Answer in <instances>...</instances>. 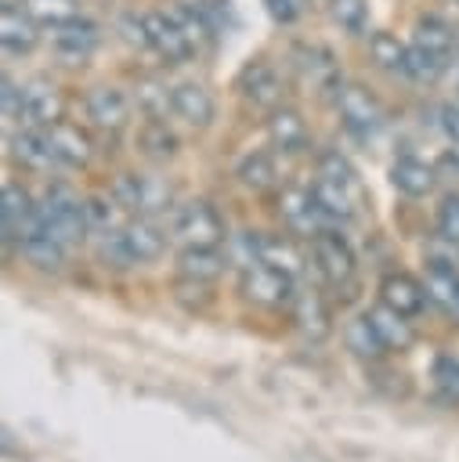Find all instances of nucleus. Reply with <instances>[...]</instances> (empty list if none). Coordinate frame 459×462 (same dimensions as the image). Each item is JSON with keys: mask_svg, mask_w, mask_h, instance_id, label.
Instances as JSON below:
<instances>
[{"mask_svg": "<svg viewBox=\"0 0 459 462\" xmlns=\"http://www.w3.org/2000/svg\"><path fill=\"white\" fill-rule=\"evenodd\" d=\"M51 43H54L58 58H65L69 65L87 61V58H90V51L98 47V25H94V22H87V18L80 14V18L65 22V25H54V29H51Z\"/></svg>", "mask_w": 459, "mask_h": 462, "instance_id": "nucleus-16", "label": "nucleus"}, {"mask_svg": "<svg viewBox=\"0 0 459 462\" xmlns=\"http://www.w3.org/2000/svg\"><path fill=\"white\" fill-rule=\"evenodd\" d=\"M311 195H314V202L322 206V213L333 220V227H340L343 220H351V217H354L358 195H351L347 188L333 184L329 177H314V184H311Z\"/></svg>", "mask_w": 459, "mask_h": 462, "instance_id": "nucleus-28", "label": "nucleus"}, {"mask_svg": "<svg viewBox=\"0 0 459 462\" xmlns=\"http://www.w3.org/2000/svg\"><path fill=\"white\" fill-rule=\"evenodd\" d=\"M293 58H296L300 76H304L311 87H318V90H336V87L343 83V79H340V65H336V58H333L329 47H322V43H300V47H293Z\"/></svg>", "mask_w": 459, "mask_h": 462, "instance_id": "nucleus-15", "label": "nucleus"}, {"mask_svg": "<svg viewBox=\"0 0 459 462\" xmlns=\"http://www.w3.org/2000/svg\"><path fill=\"white\" fill-rule=\"evenodd\" d=\"M412 43H423V47L452 58L455 54V43H459V29L452 22H445V18H437V14H426V18L416 22V40Z\"/></svg>", "mask_w": 459, "mask_h": 462, "instance_id": "nucleus-30", "label": "nucleus"}, {"mask_svg": "<svg viewBox=\"0 0 459 462\" xmlns=\"http://www.w3.org/2000/svg\"><path fill=\"white\" fill-rule=\"evenodd\" d=\"M311 267L322 274L325 285L340 289V285H351L354 278V249L347 245V238L329 227V231H318L311 238Z\"/></svg>", "mask_w": 459, "mask_h": 462, "instance_id": "nucleus-5", "label": "nucleus"}, {"mask_svg": "<svg viewBox=\"0 0 459 462\" xmlns=\"http://www.w3.org/2000/svg\"><path fill=\"white\" fill-rule=\"evenodd\" d=\"M293 321H296V328L307 336V339H325L329 336V307H325V300H322V292L318 289H300V292H293Z\"/></svg>", "mask_w": 459, "mask_h": 462, "instance_id": "nucleus-19", "label": "nucleus"}, {"mask_svg": "<svg viewBox=\"0 0 459 462\" xmlns=\"http://www.w3.org/2000/svg\"><path fill=\"white\" fill-rule=\"evenodd\" d=\"M18 249H22V256H25L33 267H40V271H61V263H65V249H69V245L58 242L54 235L33 227V231L18 242Z\"/></svg>", "mask_w": 459, "mask_h": 462, "instance_id": "nucleus-27", "label": "nucleus"}, {"mask_svg": "<svg viewBox=\"0 0 459 462\" xmlns=\"http://www.w3.org/2000/svg\"><path fill=\"white\" fill-rule=\"evenodd\" d=\"M116 29H119V36H123L130 47L152 51V47H148V29H145V14H137V11L119 14V18H116Z\"/></svg>", "mask_w": 459, "mask_h": 462, "instance_id": "nucleus-43", "label": "nucleus"}, {"mask_svg": "<svg viewBox=\"0 0 459 462\" xmlns=\"http://www.w3.org/2000/svg\"><path fill=\"white\" fill-rule=\"evenodd\" d=\"M119 231H123V238H126V245H130V253H134L137 263H152L166 249V235H163V227L152 217H134Z\"/></svg>", "mask_w": 459, "mask_h": 462, "instance_id": "nucleus-21", "label": "nucleus"}, {"mask_svg": "<svg viewBox=\"0 0 459 462\" xmlns=\"http://www.w3.org/2000/svg\"><path fill=\"white\" fill-rule=\"evenodd\" d=\"M452 58L423 47V43H408V54H405V76L416 79V83H434L445 69H448Z\"/></svg>", "mask_w": 459, "mask_h": 462, "instance_id": "nucleus-32", "label": "nucleus"}, {"mask_svg": "<svg viewBox=\"0 0 459 462\" xmlns=\"http://www.w3.org/2000/svg\"><path fill=\"white\" fill-rule=\"evenodd\" d=\"M426 282L405 274V271H394L379 282V303H387L390 310L405 314V318H416L423 307H426Z\"/></svg>", "mask_w": 459, "mask_h": 462, "instance_id": "nucleus-13", "label": "nucleus"}, {"mask_svg": "<svg viewBox=\"0 0 459 462\" xmlns=\"http://www.w3.org/2000/svg\"><path fill=\"white\" fill-rule=\"evenodd\" d=\"M437 235L452 238L459 245V195H445L437 206Z\"/></svg>", "mask_w": 459, "mask_h": 462, "instance_id": "nucleus-44", "label": "nucleus"}, {"mask_svg": "<svg viewBox=\"0 0 459 462\" xmlns=\"http://www.w3.org/2000/svg\"><path fill=\"white\" fill-rule=\"evenodd\" d=\"M343 343H347V350H351L354 357H361V361H383V354L390 350V346L383 343L376 321L369 318V310L358 314V318H351V321L343 325Z\"/></svg>", "mask_w": 459, "mask_h": 462, "instance_id": "nucleus-25", "label": "nucleus"}, {"mask_svg": "<svg viewBox=\"0 0 459 462\" xmlns=\"http://www.w3.org/2000/svg\"><path fill=\"white\" fill-rule=\"evenodd\" d=\"M441 130H445V137L459 148V105H445V108H441Z\"/></svg>", "mask_w": 459, "mask_h": 462, "instance_id": "nucleus-46", "label": "nucleus"}, {"mask_svg": "<svg viewBox=\"0 0 459 462\" xmlns=\"http://www.w3.org/2000/svg\"><path fill=\"white\" fill-rule=\"evenodd\" d=\"M318 177H329L333 184H340L351 195H358V173H354V166L340 152H322L318 155Z\"/></svg>", "mask_w": 459, "mask_h": 462, "instance_id": "nucleus-40", "label": "nucleus"}, {"mask_svg": "<svg viewBox=\"0 0 459 462\" xmlns=\"http://www.w3.org/2000/svg\"><path fill=\"white\" fill-rule=\"evenodd\" d=\"M430 379H434V390H437L441 401L459 404V357L437 354L434 357V368H430Z\"/></svg>", "mask_w": 459, "mask_h": 462, "instance_id": "nucleus-38", "label": "nucleus"}, {"mask_svg": "<svg viewBox=\"0 0 459 462\" xmlns=\"http://www.w3.org/2000/svg\"><path fill=\"white\" fill-rule=\"evenodd\" d=\"M0 108H4V119L25 123V87L14 83L11 76L0 79Z\"/></svg>", "mask_w": 459, "mask_h": 462, "instance_id": "nucleus-42", "label": "nucleus"}, {"mask_svg": "<svg viewBox=\"0 0 459 462\" xmlns=\"http://www.w3.org/2000/svg\"><path fill=\"white\" fill-rule=\"evenodd\" d=\"M278 213H282V220H286V227H289L293 235H307V238H314L318 231H329V227H333V220H329V217L322 213V206L314 202L311 188H307V191H300V188L282 191Z\"/></svg>", "mask_w": 459, "mask_h": 462, "instance_id": "nucleus-10", "label": "nucleus"}, {"mask_svg": "<svg viewBox=\"0 0 459 462\" xmlns=\"http://www.w3.org/2000/svg\"><path fill=\"white\" fill-rule=\"evenodd\" d=\"M141 14H145V29H148V47L166 65H177V61H184V58L195 54V47L181 32V25L170 18V11H141Z\"/></svg>", "mask_w": 459, "mask_h": 462, "instance_id": "nucleus-9", "label": "nucleus"}, {"mask_svg": "<svg viewBox=\"0 0 459 462\" xmlns=\"http://www.w3.org/2000/svg\"><path fill=\"white\" fill-rule=\"evenodd\" d=\"M329 18L351 32V36H361L365 25H369V4L365 0H329Z\"/></svg>", "mask_w": 459, "mask_h": 462, "instance_id": "nucleus-39", "label": "nucleus"}, {"mask_svg": "<svg viewBox=\"0 0 459 462\" xmlns=\"http://www.w3.org/2000/svg\"><path fill=\"white\" fill-rule=\"evenodd\" d=\"M47 137H51L54 159L65 162V166H87L90 155H94L90 137H87L80 126H72V123H61V119L51 123V126H47Z\"/></svg>", "mask_w": 459, "mask_h": 462, "instance_id": "nucleus-20", "label": "nucleus"}, {"mask_svg": "<svg viewBox=\"0 0 459 462\" xmlns=\"http://www.w3.org/2000/svg\"><path fill=\"white\" fill-rule=\"evenodd\" d=\"M405 54H408V47L398 36H390V32L369 36V58L376 61V69H383L390 76H405Z\"/></svg>", "mask_w": 459, "mask_h": 462, "instance_id": "nucleus-33", "label": "nucleus"}, {"mask_svg": "<svg viewBox=\"0 0 459 462\" xmlns=\"http://www.w3.org/2000/svg\"><path fill=\"white\" fill-rule=\"evenodd\" d=\"M228 267V256L217 253V245H184L177 253V274L195 282H217Z\"/></svg>", "mask_w": 459, "mask_h": 462, "instance_id": "nucleus-22", "label": "nucleus"}, {"mask_svg": "<svg viewBox=\"0 0 459 462\" xmlns=\"http://www.w3.org/2000/svg\"><path fill=\"white\" fill-rule=\"evenodd\" d=\"M83 206H87V227H90L94 235H101V231H119V227L126 224V209H123V202H119L116 195H90Z\"/></svg>", "mask_w": 459, "mask_h": 462, "instance_id": "nucleus-31", "label": "nucleus"}, {"mask_svg": "<svg viewBox=\"0 0 459 462\" xmlns=\"http://www.w3.org/2000/svg\"><path fill=\"white\" fill-rule=\"evenodd\" d=\"M434 180H437L434 166H426L416 155H401L390 162V184L408 199H423L426 191H434Z\"/></svg>", "mask_w": 459, "mask_h": 462, "instance_id": "nucleus-24", "label": "nucleus"}, {"mask_svg": "<svg viewBox=\"0 0 459 462\" xmlns=\"http://www.w3.org/2000/svg\"><path fill=\"white\" fill-rule=\"evenodd\" d=\"M170 235L184 245H220L224 242V217L213 202L192 199L170 209Z\"/></svg>", "mask_w": 459, "mask_h": 462, "instance_id": "nucleus-3", "label": "nucleus"}, {"mask_svg": "<svg viewBox=\"0 0 459 462\" xmlns=\"http://www.w3.org/2000/svg\"><path fill=\"white\" fill-rule=\"evenodd\" d=\"M336 108H340L343 126L358 137H372L383 126V105L361 83H340L336 87Z\"/></svg>", "mask_w": 459, "mask_h": 462, "instance_id": "nucleus-6", "label": "nucleus"}, {"mask_svg": "<svg viewBox=\"0 0 459 462\" xmlns=\"http://www.w3.org/2000/svg\"><path fill=\"white\" fill-rule=\"evenodd\" d=\"M36 209L40 206L33 202V195L22 184H14V180L4 184V191H0V235H4V245L22 242L36 227Z\"/></svg>", "mask_w": 459, "mask_h": 462, "instance_id": "nucleus-8", "label": "nucleus"}, {"mask_svg": "<svg viewBox=\"0 0 459 462\" xmlns=\"http://www.w3.org/2000/svg\"><path fill=\"white\" fill-rule=\"evenodd\" d=\"M61 119V94L47 79L25 83V123L33 126H51Z\"/></svg>", "mask_w": 459, "mask_h": 462, "instance_id": "nucleus-26", "label": "nucleus"}, {"mask_svg": "<svg viewBox=\"0 0 459 462\" xmlns=\"http://www.w3.org/2000/svg\"><path fill=\"white\" fill-rule=\"evenodd\" d=\"M112 195L134 217H155V213H166L173 206L170 180H163L155 173H119L112 180Z\"/></svg>", "mask_w": 459, "mask_h": 462, "instance_id": "nucleus-2", "label": "nucleus"}, {"mask_svg": "<svg viewBox=\"0 0 459 462\" xmlns=\"http://www.w3.org/2000/svg\"><path fill=\"white\" fill-rule=\"evenodd\" d=\"M87 199H80L69 184H51L40 199V209H36V227L54 235L58 242L65 245H76L83 242V235L90 231L87 227Z\"/></svg>", "mask_w": 459, "mask_h": 462, "instance_id": "nucleus-1", "label": "nucleus"}, {"mask_svg": "<svg viewBox=\"0 0 459 462\" xmlns=\"http://www.w3.org/2000/svg\"><path fill=\"white\" fill-rule=\"evenodd\" d=\"M83 112L101 130H123L130 119V101L119 87H90L83 97Z\"/></svg>", "mask_w": 459, "mask_h": 462, "instance_id": "nucleus-12", "label": "nucleus"}, {"mask_svg": "<svg viewBox=\"0 0 459 462\" xmlns=\"http://www.w3.org/2000/svg\"><path fill=\"white\" fill-rule=\"evenodd\" d=\"M264 11L278 22V25H289L296 18V4L293 0H264Z\"/></svg>", "mask_w": 459, "mask_h": 462, "instance_id": "nucleus-45", "label": "nucleus"}, {"mask_svg": "<svg viewBox=\"0 0 459 462\" xmlns=\"http://www.w3.org/2000/svg\"><path fill=\"white\" fill-rule=\"evenodd\" d=\"M213 97L202 83L195 79H184V83H173V116L184 119L188 126H210L213 123Z\"/></svg>", "mask_w": 459, "mask_h": 462, "instance_id": "nucleus-18", "label": "nucleus"}, {"mask_svg": "<svg viewBox=\"0 0 459 462\" xmlns=\"http://www.w3.org/2000/svg\"><path fill=\"white\" fill-rule=\"evenodd\" d=\"M11 159L22 162L25 170H47L54 159V148H51V137H47V126H18L11 134Z\"/></svg>", "mask_w": 459, "mask_h": 462, "instance_id": "nucleus-17", "label": "nucleus"}, {"mask_svg": "<svg viewBox=\"0 0 459 462\" xmlns=\"http://www.w3.org/2000/svg\"><path fill=\"white\" fill-rule=\"evenodd\" d=\"M36 29H40V22L25 7H18V4L0 7V47H4V54H29L40 40Z\"/></svg>", "mask_w": 459, "mask_h": 462, "instance_id": "nucleus-14", "label": "nucleus"}, {"mask_svg": "<svg viewBox=\"0 0 459 462\" xmlns=\"http://www.w3.org/2000/svg\"><path fill=\"white\" fill-rule=\"evenodd\" d=\"M369 318L376 321V328H379V336H383V343H387L390 350H408V346L416 343V332H412L408 318L398 314V310H390L387 303H376V307L369 310Z\"/></svg>", "mask_w": 459, "mask_h": 462, "instance_id": "nucleus-29", "label": "nucleus"}, {"mask_svg": "<svg viewBox=\"0 0 459 462\" xmlns=\"http://www.w3.org/2000/svg\"><path fill=\"white\" fill-rule=\"evenodd\" d=\"M426 296L430 303L459 325V263H448V260H426Z\"/></svg>", "mask_w": 459, "mask_h": 462, "instance_id": "nucleus-11", "label": "nucleus"}, {"mask_svg": "<svg viewBox=\"0 0 459 462\" xmlns=\"http://www.w3.org/2000/svg\"><path fill=\"white\" fill-rule=\"evenodd\" d=\"M137 105L148 119H166L173 112V87L159 79H141L137 83Z\"/></svg>", "mask_w": 459, "mask_h": 462, "instance_id": "nucleus-36", "label": "nucleus"}, {"mask_svg": "<svg viewBox=\"0 0 459 462\" xmlns=\"http://www.w3.org/2000/svg\"><path fill=\"white\" fill-rule=\"evenodd\" d=\"M293 282H296V274H289V271H282V267H275V263H267V260H249V263H242V271H239V289H242V296L249 300V303H257V307H282V303H293Z\"/></svg>", "mask_w": 459, "mask_h": 462, "instance_id": "nucleus-4", "label": "nucleus"}, {"mask_svg": "<svg viewBox=\"0 0 459 462\" xmlns=\"http://www.w3.org/2000/svg\"><path fill=\"white\" fill-rule=\"evenodd\" d=\"M137 144H141V148H145V155H152V159H170V155L177 152V141H173V134L166 130V123H163V119H152V123L141 130Z\"/></svg>", "mask_w": 459, "mask_h": 462, "instance_id": "nucleus-41", "label": "nucleus"}, {"mask_svg": "<svg viewBox=\"0 0 459 462\" xmlns=\"http://www.w3.org/2000/svg\"><path fill=\"white\" fill-rule=\"evenodd\" d=\"M235 90L242 94L246 105H253V108H260V112L282 108V97H286L282 76L275 72V65H267V61H260V58L249 61V65H242V72H239V79H235Z\"/></svg>", "mask_w": 459, "mask_h": 462, "instance_id": "nucleus-7", "label": "nucleus"}, {"mask_svg": "<svg viewBox=\"0 0 459 462\" xmlns=\"http://www.w3.org/2000/svg\"><path fill=\"white\" fill-rule=\"evenodd\" d=\"M25 11H29L40 25H47V29L80 18V4H76V0H25Z\"/></svg>", "mask_w": 459, "mask_h": 462, "instance_id": "nucleus-37", "label": "nucleus"}, {"mask_svg": "<svg viewBox=\"0 0 459 462\" xmlns=\"http://www.w3.org/2000/svg\"><path fill=\"white\" fill-rule=\"evenodd\" d=\"M235 177H239L249 191H267V188H275L278 170H275V162H271V155H267V152H249V155L239 162Z\"/></svg>", "mask_w": 459, "mask_h": 462, "instance_id": "nucleus-34", "label": "nucleus"}, {"mask_svg": "<svg viewBox=\"0 0 459 462\" xmlns=\"http://www.w3.org/2000/svg\"><path fill=\"white\" fill-rule=\"evenodd\" d=\"M267 137L282 152H304L307 141H311L307 123H304V116L296 108H275V112H267Z\"/></svg>", "mask_w": 459, "mask_h": 462, "instance_id": "nucleus-23", "label": "nucleus"}, {"mask_svg": "<svg viewBox=\"0 0 459 462\" xmlns=\"http://www.w3.org/2000/svg\"><path fill=\"white\" fill-rule=\"evenodd\" d=\"M94 253H98V260H101L105 267H116V271L137 267V260H134V253H130L123 231H101V235H94Z\"/></svg>", "mask_w": 459, "mask_h": 462, "instance_id": "nucleus-35", "label": "nucleus"}]
</instances>
